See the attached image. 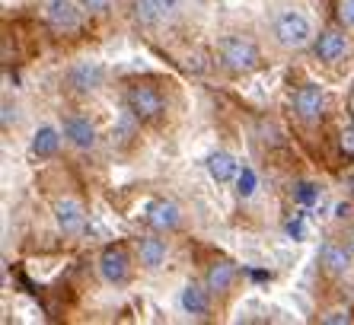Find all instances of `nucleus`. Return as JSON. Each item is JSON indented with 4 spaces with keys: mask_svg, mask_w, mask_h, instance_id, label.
Here are the masks:
<instances>
[{
    "mask_svg": "<svg viewBox=\"0 0 354 325\" xmlns=\"http://www.w3.org/2000/svg\"><path fill=\"white\" fill-rule=\"evenodd\" d=\"M214 55H217V64L227 73H233V77H246V73H256L262 67V48L239 32L221 35L214 45Z\"/></svg>",
    "mask_w": 354,
    "mask_h": 325,
    "instance_id": "1",
    "label": "nucleus"
},
{
    "mask_svg": "<svg viewBox=\"0 0 354 325\" xmlns=\"http://www.w3.org/2000/svg\"><path fill=\"white\" fill-rule=\"evenodd\" d=\"M124 112L138 124H160L166 118V96L153 80H131L124 86Z\"/></svg>",
    "mask_w": 354,
    "mask_h": 325,
    "instance_id": "2",
    "label": "nucleus"
},
{
    "mask_svg": "<svg viewBox=\"0 0 354 325\" xmlns=\"http://www.w3.org/2000/svg\"><path fill=\"white\" fill-rule=\"evenodd\" d=\"M272 32H274V41L288 51H300L306 45H313L316 39L313 23H310V17L300 7H281L272 19Z\"/></svg>",
    "mask_w": 354,
    "mask_h": 325,
    "instance_id": "3",
    "label": "nucleus"
},
{
    "mask_svg": "<svg viewBox=\"0 0 354 325\" xmlns=\"http://www.w3.org/2000/svg\"><path fill=\"white\" fill-rule=\"evenodd\" d=\"M99 277L106 281L109 287H128L134 277V268H138V259L128 252L124 243H112L99 252Z\"/></svg>",
    "mask_w": 354,
    "mask_h": 325,
    "instance_id": "4",
    "label": "nucleus"
},
{
    "mask_svg": "<svg viewBox=\"0 0 354 325\" xmlns=\"http://www.w3.org/2000/svg\"><path fill=\"white\" fill-rule=\"evenodd\" d=\"M109 80V71L99 61H90V57H83V61H74V64L64 71V90L71 96H96Z\"/></svg>",
    "mask_w": 354,
    "mask_h": 325,
    "instance_id": "5",
    "label": "nucleus"
},
{
    "mask_svg": "<svg viewBox=\"0 0 354 325\" xmlns=\"http://www.w3.org/2000/svg\"><path fill=\"white\" fill-rule=\"evenodd\" d=\"M313 55H316V61H322L326 67L342 64V61L351 55V39H348L345 26H329V29H322V32L313 39Z\"/></svg>",
    "mask_w": 354,
    "mask_h": 325,
    "instance_id": "6",
    "label": "nucleus"
},
{
    "mask_svg": "<svg viewBox=\"0 0 354 325\" xmlns=\"http://www.w3.org/2000/svg\"><path fill=\"white\" fill-rule=\"evenodd\" d=\"M45 23L58 35H77L83 29V7L77 0H45Z\"/></svg>",
    "mask_w": 354,
    "mask_h": 325,
    "instance_id": "7",
    "label": "nucleus"
},
{
    "mask_svg": "<svg viewBox=\"0 0 354 325\" xmlns=\"http://www.w3.org/2000/svg\"><path fill=\"white\" fill-rule=\"evenodd\" d=\"M179 309L185 313L189 319H195V322H205V319H211V309H214V293L207 290L205 277L201 281H185L179 290Z\"/></svg>",
    "mask_w": 354,
    "mask_h": 325,
    "instance_id": "8",
    "label": "nucleus"
},
{
    "mask_svg": "<svg viewBox=\"0 0 354 325\" xmlns=\"http://www.w3.org/2000/svg\"><path fill=\"white\" fill-rule=\"evenodd\" d=\"M61 131H64V140L74 150H96L99 134L96 124L90 122V115H83L80 109H71V112L61 115Z\"/></svg>",
    "mask_w": 354,
    "mask_h": 325,
    "instance_id": "9",
    "label": "nucleus"
},
{
    "mask_svg": "<svg viewBox=\"0 0 354 325\" xmlns=\"http://www.w3.org/2000/svg\"><path fill=\"white\" fill-rule=\"evenodd\" d=\"M294 115L300 124H319L322 115H326V93H322L319 83H304L297 86L294 93Z\"/></svg>",
    "mask_w": 354,
    "mask_h": 325,
    "instance_id": "10",
    "label": "nucleus"
},
{
    "mask_svg": "<svg viewBox=\"0 0 354 325\" xmlns=\"http://www.w3.org/2000/svg\"><path fill=\"white\" fill-rule=\"evenodd\" d=\"M144 217H147L150 230H157V233H163V236L182 230V223H185V214H182V207L173 198H153V201L147 204Z\"/></svg>",
    "mask_w": 354,
    "mask_h": 325,
    "instance_id": "11",
    "label": "nucleus"
},
{
    "mask_svg": "<svg viewBox=\"0 0 354 325\" xmlns=\"http://www.w3.org/2000/svg\"><path fill=\"white\" fill-rule=\"evenodd\" d=\"M134 259H138L140 271H147V275H153V271H160L169 261V243L163 239V233H147L140 236L138 243H134Z\"/></svg>",
    "mask_w": 354,
    "mask_h": 325,
    "instance_id": "12",
    "label": "nucleus"
},
{
    "mask_svg": "<svg viewBox=\"0 0 354 325\" xmlns=\"http://www.w3.org/2000/svg\"><path fill=\"white\" fill-rule=\"evenodd\" d=\"M51 214H55V223H58V230L64 236H80L86 230V207H83L80 198H74V195L58 198Z\"/></svg>",
    "mask_w": 354,
    "mask_h": 325,
    "instance_id": "13",
    "label": "nucleus"
},
{
    "mask_svg": "<svg viewBox=\"0 0 354 325\" xmlns=\"http://www.w3.org/2000/svg\"><path fill=\"white\" fill-rule=\"evenodd\" d=\"M236 281H239V268L230 259H214L205 271V284L207 290L214 293V300H227L233 293V287H236Z\"/></svg>",
    "mask_w": 354,
    "mask_h": 325,
    "instance_id": "14",
    "label": "nucleus"
},
{
    "mask_svg": "<svg viewBox=\"0 0 354 325\" xmlns=\"http://www.w3.org/2000/svg\"><path fill=\"white\" fill-rule=\"evenodd\" d=\"M354 252L348 249V243H338V239H326L319 249V271L326 277H345L351 271Z\"/></svg>",
    "mask_w": 354,
    "mask_h": 325,
    "instance_id": "15",
    "label": "nucleus"
},
{
    "mask_svg": "<svg viewBox=\"0 0 354 325\" xmlns=\"http://www.w3.org/2000/svg\"><path fill=\"white\" fill-rule=\"evenodd\" d=\"M131 19L144 32H160L163 23L169 19V13H166L160 0H131Z\"/></svg>",
    "mask_w": 354,
    "mask_h": 325,
    "instance_id": "16",
    "label": "nucleus"
},
{
    "mask_svg": "<svg viewBox=\"0 0 354 325\" xmlns=\"http://www.w3.org/2000/svg\"><path fill=\"white\" fill-rule=\"evenodd\" d=\"M61 140H64V131L58 124H39L32 134V144H29V154L35 160H55L61 154Z\"/></svg>",
    "mask_w": 354,
    "mask_h": 325,
    "instance_id": "17",
    "label": "nucleus"
},
{
    "mask_svg": "<svg viewBox=\"0 0 354 325\" xmlns=\"http://www.w3.org/2000/svg\"><path fill=\"white\" fill-rule=\"evenodd\" d=\"M207 176L217 182V185H230V182H236L239 176V162L233 154H227V150H214V154L207 156Z\"/></svg>",
    "mask_w": 354,
    "mask_h": 325,
    "instance_id": "18",
    "label": "nucleus"
},
{
    "mask_svg": "<svg viewBox=\"0 0 354 325\" xmlns=\"http://www.w3.org/2000/svg\"><path fill=\"white\" fill-rule=\"evenodd\" d=\"M236 195L243 198V201L256 195V176H252V169H249V166H243V169H239V176H236Z\"/></svg>",
    "mask_w": 354,
    "mask_h": 325,
    "instance_id": "19",
    "label": "nucleus"
},
{
    "mask_svg": "<svg viewBox=\"0 0 354 325\" xmlns=\"http://www.w3.org/2000/svg\"><path fill=\"white\" fill-rule=\"evenodd\" d=\"M83 7V13H90V17H106L109 10H112V0H77Z\"/></svg>",
    "mask_w": 354,
    "mask_h": 325,
    "instance_id": "20",
    "label": "nucleus"
},
{
    "mask_svg": "<svg viewBox=\"0 0 354 325\" xmlns=\"http://www.w3.org/2000/svg\"><path fill=\"white\" fill-rule=\"evenodd\" d=\"M0 122H3V131H10V128H17V118H19V109H17V102H10V99H3V106H0Z\"/></svg>",
    "mask_w": 354,
    "mask_h": 325,
    "instance_id": "21",
    "label": "nucleus"
},
{
    "mask_svg": "<svg viewBox=\"0 0 354 325\" xmlns=\"http://www.w3.org/2000/svg\"><path fill=\"white\" fill-rule=\"evenodd\" d=\"M294 198H297L300 204H313L316 198H319V188L310 185V182H300V185L294 188Z\"/></svg>",
    "mask_w": 354,
    "mask_h": 325,
    "instance_id": "22",
    "label": "nucleus"
},
{
    "mask_svg": "<svg viewBox=\"0 0 354 325\" xmlns=\"http://www.w3.org/2000/svg\"><path fill=\"white\" fill-rule=\"evenodd\" d=\"M338 23L354 29V0H338Z\"/></svg>",
    "mask_w": 354,
    "mask_h": 325,
    "instance_id": "23",
    "label": "nucleus"
},
{
    "mask_svg": "<svg viewBox=\"0 0 354 325\" xmlns=\"http://www.w3.org/2000/svg\"><path fill=\"white\" fill-rule=\"evenodd\" d=\"M319 322H326V325H345V322H351V316H348L345 309H332V313H322Z\"/></svg>",
    "mask_w": 354,
    "mask_h": 325,
    "instance_id": "24",
    "label": "nucleus"
},
{
    "mask_svg": "<svg viewBox=\"0 0 354 325\" xmlns=\"http://www.w3.org/2000/svg\"><path fill=\"white\" fill-rule=\"evenodd\" d=\"M160 3L166 7V13H169V17H179L182 7H185V0H160Z\"/></svg>",
    "mask_w": 354,
    "mask_h": 325,
    "instance_id": "25",
    "label": "nucleus"
},
{
    "mask_svg": "<svg viewBox=\"0 0 354 325\" xmlns=\"http://www.w3.org/2000/svg\"><path fill=\"white\" fill-rule=\"evenodd\" d=\"M345 243H348V249H351V252H354V223L345 230Z\"/></svg>",
    "mask_w": 354,
    "mask_h": 325,
    "instance_id": "26",
    "label": "nucleus"
},
{
    "mask_svg": "<svg viewBox=\"0 0 354 325\" xmlns=\"http://www.w3.org/2000/svg\"><path fill=\"white\" fill-rule=\"evenodd\" d=\"M351 128H354V109H351Z\"/></svg>",
    "mask_w": 354,
    "mask_h": 325,
    "instance_id": "27",
    "label": "nucleus"
}]
</instances>
